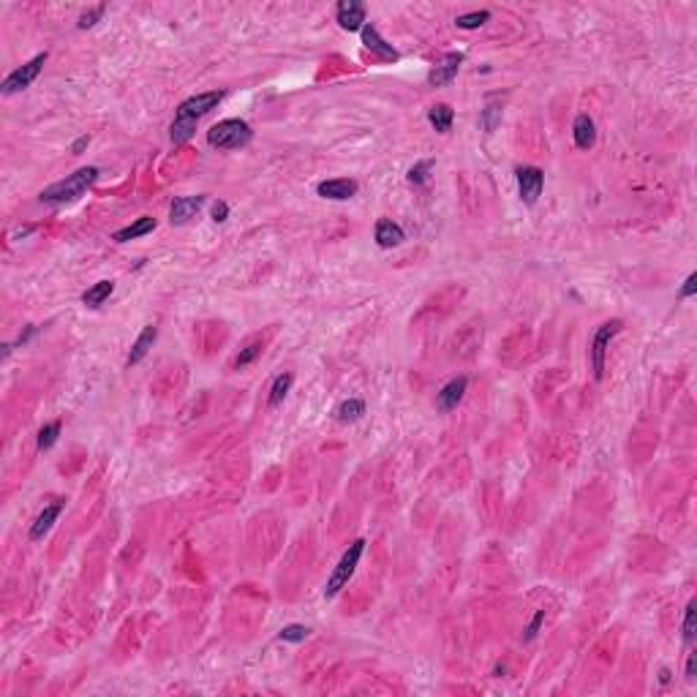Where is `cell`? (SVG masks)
<instances>
[{"label": "cell", "instance_id": "1", "mask_svg": "<svg viewBox=\"0 0 697 697\" xmlns=\"http://www.w3.org/2000/svg\"><path fill=\"white\" fill-rule=\"evenodd\" d=\"M96 177H99V169H96V166H82V169H76L74 174H69L66 180H58V183L46 186V189L41 191V202H46V204L74 202V199H79V196L96 183Z\"/></svg>", "mask_w": 697, "mask_h": 697}, {"label": "cell", "instance_id": "2", "mask_svg": "<svg viewBox=\"0 0 697 697\" xmlns=\"http://www.w3.org/2000/svg\"><path fill=\"white\" fill-rule=\"evenodd\" d=\"M251 139H254L251 126H248L246 120H237V117L221 120V123H216L213 129L207 131V145L218 147V150H240Z\"/></svg>", "mask_w": 697, "mask_h": 697}, {"label": "cell", "instance_id": "3", "mask_svg": "<svg viewBox=\"0 0 697 697\" xmlns=\"http://www.w3.org/2000/svg\"><path fill=\"white\" fill-rule=\"evenodd\" d=\"M363 551H365V539H357V542H351V545L346 548V553L341 556V561L335 564L333 575H330V581H327V586H324V596H327V599H333V596L348 583V578L354 575V569H357V564H360Z\"/></svg>", "mask_w": 697, "mask_h": 697}, {"label": "cell", "instance_id": "4", "mask_svg": "<svg viewBox=\"0 0 697 697\" xmlns=\"http://www.w3.org/2000/svg\"><path fill=\"white\" fill-rule=\"evenodd\" d=\"M621 327H624L621 319H610L596 327L594 341H591V371H594V378L605 376V354H608L610 338L621 333Z\"/></svg>", "mask_w": 697, "mask_h": 697}, {"label": "cell", "instance_id": "5", "mask_svg": "<svg viewBox=\"0 0 697 697\" xmlns=\"http://www.w3.org/2000/svg\"><path fill=\"white\" fill-rule=\"evenodd\" d=\"M44 63H46V52L36 55V58H30L28 63H25V66L14 69V71H11L9 76H6V79H3V93H6V96H11V93H19V90L30 87L33 82H36V76L41 74Z\"/></svg>", "mask_w": 697, "mask_h": 697}, {"label": "cell", "instance_id": "6", "mask_svg": "<svg viewBox=\"0 0 697 697\" xmlns=\"http://www.w3.org/2000/svg\"><path fill=\"white\" fill-rule=\"evenodd\" d=\"M224 99V90H210V93H196L186 101L177 106V115L174 117H186V120H194L199 123V117H204L210 109H216L218 104Z\"/></svg>", "mask_w": 697, "mask_h": 697}, {"label": "cell", "instance_id": "7", "mask_svg": "<svg viewBox=\"0 0 697 697\" xmlns=\"http://www.w3.org/2000/svg\"><path fill=\"white\" fill-rule=\"evenodd\" d=\"M518 191H521V199L526 204H537L539 194L545 189V174L537 166H518Z\"/></svg>", "mask_w": 697, "mask_h": 697}, {"label": "cell", "instance_id": "8", "mask_svg": "<svg viewBox=\"0 0 697 697\" xmlns=\"http://www.w3.org/2000/svg\"><path fill=\"white\" fill-rule=\"evenodd\" d=\"M461 63H463V55H461V52H447V55L428 71V85L431 87L450 85L452 79L458 76V71H461Z\"/></svg>", "mask_w": 697, "mask_h": 697}, {"label": "cell", "instance_id": "9", "mask_svg": "<svg viewBox=\"0 0 697 697\" xmlns=\"http://www.w3.org/2000/svg\"><path fill=\"white\" fill-rule=\"evenodd\" d=\"M335 16H338V25L348 33L354 30H363L368 22H365V6L357 3V0H341L338 9H335Z\"/></svg>", "mask_w": 697, "mask_h": 697}, {"label": "cell", "instance_id": "10", "mask_svg": "<svg viewBox=\"0 0 697 697\" xmlns=\"http://www.w3.org/2000/svg\"><path fill=\"white\" fill-rule=\"evenodd\" d=\"M316 194L324 199H335V202H346L357 194V183L348 177H335V180H324L316 186Z\"/></svg>", "mask_w": 697, "mask_h": 697}, {"label": "cell", "instance_id": "11", "mask_svg": "<svg viewBox=\"0 0 697 697\" xmlns=\"http://www.w3.org/2000/svg\"><path fill=\"white\" fill-rule=\"evenodd\" d=\"M466 387H468V378H466V376H458V378H452V381H447V384L438 390V395H436V406L441 408V411H452V408H458V403H461V398H463Z\"/></svg>", "mask_w": 697, "mask_h": 697}, {"label": "cell", "instance_id": "12", "mask_svg": "<svg viewBox=\"0 0 697 697\" xmlns=\"http://www.w3.org/2000/svg\"><path fill=\"white\" fill-rule=\"evenodd\" d=\"M204 202H207L204 196H177L172 202V207H169V221L172 224H186V221H191V218L202 210Z\"/></svg>", "mask_w": 697, "mask_h": 697}, {"label": "cell", "instance_id": "13", "mask_svg": "<svg viewBox=\"0 0 697 697\" xmlns=\"http://www.w3.org/2000/svg\"><path fill=\"white\" fill-rule=\"evenodd\" d=\"M373 237H376L378 248H395L406 240V232L401 229V224H395L390 218H381V221H376Z\"/></svg>", "mask_w": 697, "mask_h": 697}, {"label": "cell", "instance_id": "14", "mask_svg": "<svg viewBox=\"0 0 697 697\" xmlns=\"http://www.w3.org/2000/svg\"><path fill=\"white\" fill-rule=\"evenodd\" d=\"M363 44H365V49H371L373 55H378L381 60H398L401 55H398V49L392 46V44H387L381 36H378V30L373 28V25H365L363 30Z\"/></svg>", "mask_w": 697, "mask_h": 697}, {"label": "cell", "instance_id": "15", "mask_svg": "<svg viewBox=\"0 0 697 697\" xmlns=\"http://www.w3.org/2000/svg\"><path fill=\"white\" fill-rule=\"evenodd\" d=\"M156 338H159V327L156 324H147L145 330L139 333V338L134 341V346H131V351H129V368L131 365H136V363H142L147 357V351L153 348V344H156Z\"/></svg>", "mask_w": 697, "mask_h": 697}, {"label": "cell", "instance_id": "16", "mask_svg": "<svg viewBox=\"0 0 697 697\" xmlns=\"http://www.w3.org/2000/svg\"><path fill=\"white\" fill-rule=\"evenodd\" d=\"M572 139H575V145L581 147V150H591L596 142L594 120H591L588 115L575 117V123H572Z\"/></svg>", "mask_w": 697, "mask_h": 697}, {"label": "cell", "instance_id": "17", "mask_svg": "<svg viewBox=\"0 0 697 697\" xmlns=\"http://www.w3.org/2000/svg\"><path fill=\"white\" fill-rule=\"evenodd\" d=\"M156 229V218H136L134 224H129V226H123V229H117L115 234H112V240L115 243H129V240H136V237H145V234H150Z\"/></svg>", "mask_w": 697, "mask_h": 697}, {"label": "cell", "instance_id": "18", "mask_svg": "<svg viewBox=\"0 0 697 697\" xmlns=\"http://www.w3.org/2000/svg\"><path fill=\"white\" fill-rule=\"evenodd\" d=\"M63 512V501H55V504H49V507H44V512L36 518V523L30 526V539L33 542H39V539L52 528V523L58 521V515Z\"/></svg>", "mask_w": 697, "mask_h": 697}, {"label": "cell", "instance_id": "19", "mask_svg": "<svg viewBox=\"0 0 697 697\" xmlns=\"http://www.w3.org/2000/svg\"><path fill=\"white\" fill-rule=\"evenodd\" d=\"M428 120L438 134H447L452 129V120H455V112H452L450 104H436L428 109Z\"/></svg>", "mask_w": 697, "mask_h": 697}, {"label": "cell", "instance_id": "20", "mask_svg": "<svg viewBox=\"0 0 697 697\" xmlns=\"http://www.w3.org/2000/svg\"><path fill=\"white\" fill-rule=\"evenodd\" d=\"M112 291H115V284H112V281H99V284H93V286L82 294V303H85L87 308H99V305H104L106 300H109Z\"/></svg>", "mask_w": 697, "mask_h": 697}, {"label": "cell", "instance_id": "21", "mask_svg": "<svg viewBox=\"0 0 697 697\" xmlns=\"http://www.w3.org/2000/svg\"><path fill=\"white\" fill-rule=\"evenodd\" d=\"M291 381H294V376H291V373H278V376L273 378V384H270V395H267V403H270V406H278V403L286 398V392L291 390Z\"/></svg>", "mask_w": 697, "mask_h": 697}, {"label": "cell", "instance_id": "22", "mask_svg": "<svg viewBox=\"0 0 697 697\" xmlns=\"http://www.w3.org/2000/svg\"><path fill=\"white\" fill-rule=\"evenodd\" d=\"M365 414V403L360 401V398H348V401H344L341 406L335 408V417L341 422H354L360 420Z\"/></svg>", "mask_w": 697, "mask_h": 697}, {"label": "cell", "instance_id": "23", "mask_svg": "<svg viewBox=\"0 0 697 697\" xmlns=\"http://www.w3.org/2000/svg\"><path fill=\"white\" fill-rule=\"evenodd\" d=\"M194 131H196V123H194V120L174 117L172 129H169V136H172L174 145H183V142H189L191 136H194Z\"/></svg>", "mask_w": 697, "mask_h": 697}, {"label": "cell", "instance_id": "24", "mask_svg": "<svg viewBox=\"0 0 697 697\" xmlns=\"http://www.w3.org/2000/svg\"><path fill=\"white\" fill-rule=\"evenodd\" d=\"M501 123V104L496 101H488L485 104V109L479 112V126H482V131H496V126Z\"/></svg>", "mask_w": 697, "mask_h": 697}, {"label": "cell", "instance_id": "25", "mask_svg": "<svg viewBox=\"0 0 697 697\" xmlns=\"http://www.w3.org/2000/svg\"><path fill=\"white\" fill-rule=\"evenodd\" d=\"M58 436H60V420L46 422L41 431H39V450H41V452L49 450V447L58 441Z\"/></svg>", "mask_w": 697, "mask_h": 697}, {"label": "cell", "instance_id": "26", "mask_svg": "<svg viewBox=\"0 0 697 697\" xmlns=\"http://www.w3.org/2000/svg\"><path fill=\"white\" fill-rule=\"evenodd\" d=\"M491 19V11H471V14H461L455 19V25L461 30H474L479 25H485Z\"/></svg>", "mask_w": 697, "mask_h": 697}, {"label": "cell", "instance_id": "27", "mask_svg": "<svg viewBox=\"0 0 697 697\" xmlns=\"http://www.w3.org/2000/svg\"><path fill=\"white\" fill-rule=\"evenodd\" d=\"M433 169V161L425 159V161H417L411 169H408V183L411 186H425V180H428V172Z\"/></svg>", "mask_w": 697, "mask_h": 697}, {"label": "cell", "instance_id": "28", "mask_svg": "<svg viewBox=\"0 0 697 697\" xmlns=\"http://www.w3.org/2000/svg\"><path fill=\"white\" fill-rule=\"evenodd\" d=\"M261 354V341H251L246 348H240V354L234 357V368H246V365H251L256 357Z\"/></svg>", "mask_w": 697, "mask_h": 697}, {"label": "cell", "instance_id": "29", "mask_svg": "<svg viewBox=\"0 0 697 697\" xmlns=\"http://www.w3.org/2000/svg\"><path fill=\"white\" fill-rule=\"evenodd\" d=\"M695 635H697V605L695 602H689V605H686V613H683V640L692 643Z\"/></svg>", "mask_w": 697, "mask_h": 697}, {"label": "cell", "instance_id": "30", "mask_svg": "<svg viewBox=\"0 0 697 697\" xmlns=\"http://www.w3.org/2000/svg\"><path fill=\"white\" fill-rule=\"evenodd\" d=\"M308 626H303V624H289V626H284L281 629V635L278 638L281 640H286V643H300V640H305L308 638Z\"/></svg>", "mask_w": 697, "mask_h": 697}, {"label": "cell", "instance_id": "31", "mask_svg": "<svg viewBox=\"0 0 697 697\" xmlns=\"http://www.w3.org/2000/svg\"><path fill=\"white\" fill-rule=\"evenodd\" d=\"M104 11H106V6H96V9H90V11H85V14L79 16V22H76V28L79 30H87L93 28L99 19L104 16Z\"/></svg>", "mask_w": 697, "mask_h": 697}, {"label": "cell", "instance_id": "32", "mask_svg": "<svg viewBox=\"0 0 697 697\" xmlns=\"http://www.w3.org/2000/svg\"><path fill=\"white\" fill-rule=\"evenodd\" d=\"M542 621H545V610H539L537 616L531 618V624L526 626V635H523V640L528 643V640H534L537 638V632H539V626H542Z\"/></svg>", "mask_w": 697, "mask_h": 697}, {"label": "cell", "instance_id": "33", "mask_svg": "<svg viewBox=\"0 0 697 697\" xmlns=\"http://www.w3.org/2000/svg\"><path fill=\"white\" fill-rule=\"evenodd\" d=\"M695 291H697V273H692V276L683 281V286H681V291H678V297H683V300H686V297H692Z\"/></svg>", "mask_w": 697, "mask_h": 697}, {"label": "cell", "instance_id": "34", "mask_svg": "<svg viewBox=\"0 0 697 697\" xmlns=\"http://www.w3.org/2000/svg\"><path fill=\"white\" fill-rule=\"evenodd\" d=\"M226 218H229V204H226V202L213 204V221H216V224H224Z\"/></svg>", "mask_w": 697, "mask_h": 697}, {"label": "cell", "instance_id": "35", "mask_svg": "<svg viewBox=\"0 0 697 697\" xmlns=\"http://www.w3.org/2000/svg\"><path fill=\"white\" fill-rule=\"evenodd\" d=\"M87 145H90V136L85 134V136H79V139H76V142L71 145V153H76V156H79V153H82V150H85Z\"/></svg>", "mask_w": 697, "mask_h": 697}, {"label": "cell", "instance_id": "36", "mask_svg": "<svg viewBox=\"0 0 697 697\" xmlns=\"http://www.w3.org/2000/svg\"><path fill=\"white\" fill-rule=\"evenodd\" d=\"M697 670V653H689V662H686V678H695Z\"/></svg>", "mask_w": 697, "mask_h": 697}]
</instances>
